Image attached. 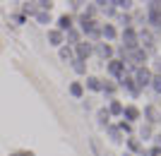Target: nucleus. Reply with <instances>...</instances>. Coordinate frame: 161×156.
I'll return each instance as SVG.
<instances>
[{"label":"nucleus","mask_w":161,"mask_h":156,"mask_svg":"<svg viewBox=\"0 0 161 156\" xmlns=\"http://www.w3.org/2000/svg\"><path fill=\"white\" fill-rule=\"evenodd\" d=\"M137 43H142V51L144 53H149V51H154L156 41H154V34L149 31V29H142V31H137Z\"/></svg>","instance_id":"7ed1b4c3"},{"label":"nucleus","mask_w":161,"mask_h":156,"mask_svg":"<svg viewBox=\"0 0 161 156\" xmlns=\"http://www.w3.org/2000/svg\"><path fill=\"white\" fill-rule=\"evenodd\" d=\"M96 120H99V125H101V127H108V120H111L108 110H106V108H101L99 113H96Z\"/></svg>","instance_id":"6ab92c4d"},{"label":"nucleus","mask_w":161,"mask_h":156,"mask_svg":"<svg viewBox=\"0 0 161 156\" xmlns=\"http://www.w3.org/2000/svg\"><path fill=\"white\" fill-rule=\"evenodd\" d=\"M65 36L67 41H70V43H72V46H77V43H80V34H77V31H75V29H70V31H67V34H63Z\"/></svg>","instance_id":"bb28decb"},{"label":"nucleus","mask_w":161,"mask_h":156,"mask_svg":"<svg viewBox=\"0 0 161 156\" xmlns=\"http://www.w3.org/2000/svg\"><path fill=\"white\" fill-rule=\"evenodd\" d=\"M106 132H108V137H111V142H113V144H120V142H123V137H120V130H118V127L108 125V127H106Z\"/></svg>","instance_id":"2eb2a0df"},{"label":"nucleus","mask_w":161,"mask_h":156,"mask_svg":"<svg viewBox=\"0 0 161 156\" xmlns=\"http://www.w3.org/2000/svg\"><path fill=\"white\" fill-rule=\"evenodd\" d=\"M111 5H113L115 10H130V7H132L135 3H132V0H113Z\"/></svg>","instance_id":"4be33fe9"},{"label":"nucleus","mask_w":161,"mask_h":156,"mask_svg":"<svg viewBox=\"0 0 161 156\" xmlns=\"http://www.w3.org/2000/svg\"><path fill=\"white\" fill-rule=\"evenodd\" d=\"M123 118H125V122L137 120V118H140V108H137V106H125V108H123Z\"/></svg>","instance_id":"9d476101"},{"label":"nucleus","mask_w":161,"mask_h":156,"mask_svg":"<svg viewBox=\"0 0 161 156\" xmlns=\"http://www.w3.org/2000/svg\"><path fill=\"white\" fill-rule=\"evenodd\" d=\"M80 5H82V3H77V0H75V3H70V10H72V12H77V10H80Z\"/></svg>","instance_id":"c9c22d12"},{"label":"nucleus","mask_w":161,"mask_h":156,"mask_svg":"<svg viewBox=\"0 0 161 156\" xmlns=\"http://www.w3.org/2000/svg\"><path fill=\"white\" fill-rule=\"evenodd\" d=\"M60 58H63V60H72V48L60 46Z\"/></svg>","instance_id":"c85d7f7f"},{"label":"nucleus","mask_w":161,"mask_h":156,"mask_svg":"<svg viewBox=\"0 0 161 156\" xmlns=\"http://www.w3.org/2000/svg\"><path fill=\"white\" fill-rule=\"evenodd\" d=\"M80 29H82V34H84V36H89V41L101 39V27H96V22L87 19L84 14H80Z\"/></svg>","instance_id":"f257e3e1"},{"label":"nucleus","mask_w":161,"mask_h":156,"mask_svg":"<svg viewBox=\"0 0 161 156\" xmlns=\"http://www.w3.org/2000/svg\"><path fill=\"white\" fill-rule=\"evenodd\" d=\"M72 17H70V14H63L60 19H58V31H60V34H67V31H70V29H75V24H72Z\"/></svg>","instance_id":"1a4fd4ad"},{"label":"nucleus","mask_w":161,"mask_h":156,"mask_svg":"<svg viewBox=\"0 0 161 156\" xmlns=\"http://www.w3.org/2000/svg\"><path fill=\"white\" fill-rule=\"evenodd\" d=\"M108 116H123V103L115 101V99H111V103H108Z\"/></svg>","instance_id":"4468645a"},{"label":"nucleus","mask_w":161,"mask_h":156,"mask_svg":"<svg viewBox=\"0 0 161 156\" xmlns=\"http://www.w3.org/2000/svg\"><path fill=\"white\" fill-rule=\"evenodd\" d=\"M123 48L125 51H137L140 48V43H137V31H135L132 27H128V29H123Z\"/></svg>","instance_id":"20e7f679"},{"label":"nucleus","mask_w":161,"mask_h":156,"mask_svg":"<svg viewBox=\"0 0 161 156\" xmlns=\"http://www.w3.org/2000/svg\"><path fill=\"white\" fill-rule=\"evenodd\" d=\"M147 156H161V149H159V147H154L152 151H147Z\"/></svg>","instance_id":"f704fd0d"},{"label":"nucleus","mask_w":161,"mask_h":156,"mask_svg":"<svg viewBox=\"0 0 161 156\" xmlns=\"http://www.w3.org/2000/svg\"><path fill=\"white\" fill-rule=\"evenodd\" d=\"M92 53H94V46H92L89 41H80V43L75 46V58H77V60H84V62H87V58Z\"/></svg>","instance_id":"423d86ee"},{"label":"nucleus","mask_w":161,"mask_h":156,"mask_svg":"<svg viewBox=\"0 0 161 156\" xmlns=\"http://www.w3.org/2000/svg\"><path fill=\"white\" fill-rule=\"evenodd\" d=\"M140 137L142 139H149V137H152V125H144V127L140 130Z\"/></svg>","instance_id":"7c9ffc66"},{"label":"nucleus","mask_w":161,"mask_h":156,"mask_svg":"<svg viewBox=\"0 0 161 156\" xmlns=\"http://www.w3.org/2000/svg\"><path fill=\"white\" fill-rule=\"evenodd\" d=\"M144 118H147V125H152V122L159 120V113H156V108L149 103V106H144Z\"/></svg>","instance_id":"ddd939ff"},{"label":"nucleus","mask_w":161,"mask_h":156,"mask_svg":"<svg viewBox=\"0 0 161 156\" xmlns=\"http://www.w3.org/2000/svg\"><path fill=\"white\" fill-rule=\"evenodd\" d=\"M154 147H159V149H161V135L154 137Z\"/></svg>","instance_id":"e433bc0d"},{"label":"nucleus","mask_w":161,"mask_h":156,"mask_svg":"<svg viewBox=\"0 0 161 156\" xmlns=\"http://www.w3.org/2000/svg\"><path fill=\"white\" fill-rule=\"evenodd\" d=\"M72 70L77 72V75H87V62H84V60H77V58H72Z\"/></svg>","instance_id":"f3484780"},{"label":"nucleus","mask_w":161,"mask_h":156,"mask_svg":"<svg viewBox=\"0 0 161 156\" xmlns=\"http://www.w3.org/2000/svg\"><path fill=\"white\" fill-rule=\"evenodd\" d=\"M118 19H120L123 29H128V27H132V19H130V14H120V17H118Z\"/></svg>","instance_id":"c756f323"},{"label":"nucleus","mask_w":161,"mask_h":156,"mask_svg":"<svg viewBox=\"0 0 161 156\" xmlns=\"http://www.w3.org/2000/svg\"><path fill=\"white\" fill-rule=\"evenodd\" d=\"M123 156H130V154H123Z\"/></svg>","instance_id":"ea45409f"},{"label":"nucleus","mask_w":161,"mask_h":156,"mask_svg":"<svg viewBox=\"0 0 161 156\" xmlns=\"http://www.w3.org/2000/svg\"><path fill=\"white\" fill-rule=\"evenodd\" d=\"M14 156H34L31 151H19V154H14Z\"/></svg>","instance_id":"4c0bfd02"},{"label":"nucleus","mask_w":161,"mask_h":156,"mask_svg":"<svg viewBox=\"0 0 161 156\" xmlns=\"http://www.w3.org/2000/svg\"><path fill=\"white\" fill-rule=\"evenodd\" d=\"M87 89H92V91H101V79H96V77H87Z\"/></svg>","instance_id":"393cba45"},{"label":"nucleus","mask_w":161,"mask_h":156,"mask_svg":"<svg viewBox=\"0 0 161 156\" xmlns=\"http://www.w3.org/2000/svg\"><path fill=\"white\" fill-rule=\"evenodd\" d=\"M118 130H120V132H125V135H130V132H132V125H130V122H125V120H123L120 125H118Z\"/></svg>","instance_id":"2f4dec72"},{"label":"nucleus","mask_w":161,"mask_h":156,"mask_svg":"<svg viewBox=\"0 0 161 156\" xmlns=\"http://www.w3.org/2000/svg\"><path fill=\"white\" fill-rule=\"evenodd\" d=\"M101 36L106 41H113L115 39V27L113 24H103V27H101Z\"/></svg>","instance_id":"dca6fc26"},{"label":"nucleus","mask_w":161,"mask_h":156,"mask_svg":"<svg viewBox=\"0 0 161 156\" xmlns=\"http://www.w3.org/2000/svg\"><path fill=\"white\" fill-rule=\"evenodd\" d=\"M161 12V0H149L147 3V14H156Z\"/></svg>","instance_id":"412c9836"},{"label":"nucleus","mask_w":161,"mask_h":156,"mask_svg":"<svg viewBox=\"0 0 161 156\" xmlns=\"http://www.w3.org/2000/svg\"><path fill=\"white\" fill-rule=\"evenodd\" d=\"M70 94H72L75 99H82V96H84V87H82L80 82H72V84H70Z\"/></svg>","instance_id":"a211bd4d"},{"label":"nucleus","mask_w":161,"mask_h":156,"mask_svg":"<svg viewBox=\"0 0 161 156\" xmlns=\"http://www.w3.org/2000/svg\"><path fill=\"white\" fill-rule=\"evenodd\" d=\"M147 22L152 24L154 29H161V12H156V14H147Z\"/></svg>","instance_id":"5701e85b"},{"label":"nucleus","mask_w":161,"mask_h":156,"mask_svg":"<svg viewBox=\"0 0 161 156\" xmlns=\"http://www.w3.org/2000/svg\"><path fill=\"white\" fill-rule=\"evenodd\" d=\"M152 70H147V67H140V70H135V84H137V87L140 89H144V87H149V84H152Z\"/></svg>","instance_id":"39448f33"},{"label":"nucleus","mask_w":161,"mask_h":156,"mask_svg":"<svg viewBox=\"0 0 161 156\" xmlns=\"http://www.w3.org/2000/svg\"><path fill=\"white\" fill-rule=\"evenodd\" d=\"M48 43H51V46H63V43H65V36H63L58 29H51V31H48Z\"/></svg>","instance_id":"9b49d317"},{"label":"nucleus","mask_w":161,"mask_h":156,"mask_svg":"<svg viewBox=\"0 0 161 156\" xmlns=\"http://www.w3.org/2000/svg\"><path fill=\"white\" fill-rule=\"evenodd\" d=\"M149 87L154 89L156 94H161V75H154V77H152V84H149Z\"/></svg>","instance_id":"cd10ccee"},{"label":"nucleus","mask_w":161,"mask_h":156,"mask_svg":"<svg viewBox=\"0 0 161 156\" xmlns=\"http://www.w3.org/2000/svg\"><path fill=\"white\" fill-rule=\"evenodd\" d=\"M154 70H156V75H161V55L156 58V62H154Z\"/></svg>","instance_id":"473e14b6"},{"label":"nucleus","mask_w":161,"mask_h":156,"mask_svg":"<svg viewBox=\"0 0 161 156\" xmlns=\"http://www.w3.org/2000/svg\"><path fill=\"white\" fill-rule=\"evenodd\" d=\"M34 17H36V22H39V24H51V12H41V10H39Z\"/></svg>","instance_id":"a878e982"},{"label":"nucleus","mask_w":161,"mask_h":156,"mask_svg":"<svg viewBox=\"0 0 161 156\" xmlns=\"http://www.w3.org/2000/svg\"><path fill=\"white\" fill-rule=\"evenodd\" d=\"M101 91L106 96H111L113 99V94H115V84H111V82H101Z\"/></svg>","instance_id":"b1692460"},{"label":"nucleus","mask_w":161,"mask_h":156,"mask_svg":"<svg viewBox=\"0 0 161 156\" xmlns=\"http://www.w3.org/2000/svg\"><path fill=\"white\" fill-rule=\"evenodd\" d=\"M106 70H108V75H111V77L120 79V77L125 75V62H120V60H108Z\"/></svg>","instance_id":"6e6552de"},{"label":"nucleus","mask_w":161,"mask_h":156,"mask_svg":"<svg viewBox=\"0 0 161 156\" xmlns=\"http://www.w3.org/2000/svg\"><path fill=\"white\" fill-rule=\"evenodd\" d=\"M96 53H99V58H103V60H111V58H113V48L108 46V43H96Z\"/></svg>","instance_id":"f8f14e48"},{"label":"nucleus","mask_w":161,"mask_h":156,"mask_svg":"<svg viewBox=\"0 0 161 156\" xmlns=\"http://www.w3.org/2000/svg\"><path fill=\"white\" fill-rule=\"evenodd\" d=\"M118 87L128 89V91H130V96H140V87L135 84V79H132V77L128 75V72H125V75H123L120 79H118Z\"/></svg>","instance_id":"0eeeda50"},{"label":"nucleus","mask_w":161,"mask_h":156,"mask_svg":"<svg viewBox=\"0 0 161 156\" xmlns=\"http://www.w3.org/2000/svg\"><path fill=\"white\" fill-rule=\"evenodd\" d=\"M14 22H17V24H24V22H27V17H24V14H14Z\"/></svg>","instance_id":"72a5a7b5"},{"label":"nucleus","mask_w":161,"mask_h":156,"mask_svg":"<svg viewBox=\"0 0 161 156\" xmlns=\"http://www.w3.org/2000/svg\"><path fill=\"white\" fill-rule=\"evenodd\" d=\"M128 149H130V151H135V154L147 156V151H144V149L140 147V142H137V139H128Z\"/></svg>","instance_id":"aec40b11"},{"label":"nucleus","mask_w":161,"mask_h":156,"mask_svg":"<svg viewBox=\"0 0 161 156\" xmlns=\"http://www.w3.org/2000/svg\"><path fill=\"white\" fill-rule=\"evenodd\" d=\"M92 151H94V156H101L99 151H96V147H94V144H92Z\"/></svg>","instance_id":"58836bf2"},{"label":"nucleus","mask_w":161,"mask_h":156,"mask_svg":"<svg viewBox=\"0 0 161 156\" xmlns=\"http://www.w3.org/2000/svg\"><path fill=\"white\" fill-rule=\"evenodd\" d=\"M147 60H149V55L144 53L142 48H137V51H130V53H128L125 65H130V67H135V70H140V67H144V65H147Z\"/></svg>","instance_id":"f03ea898"}]
</instances>
